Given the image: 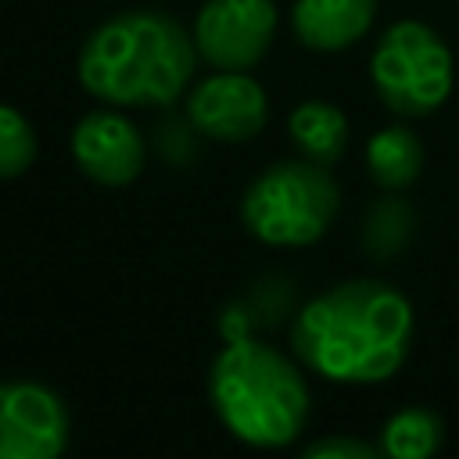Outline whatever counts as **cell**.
<instances>
[{
  "label": "cell",
  "mask_w": 459,
  "mask_h": 459,
  "mask_svg": "<svg viewBox=\"0 0 459 459\" xmlns=\"http://www.w3.org/2000/svg\"><path fill=\"white\" fill-rule=\"evenodd\" d=\"M412 341V305L384 280H348L312 298L290 326L294 355L333 384H380Z\"/></svg>",
  "instance_id": "cell-1"
},
{
  "label": "cell",
  "mask_w": 459,
  "mask_h": 459,
  "mask_svg": "<svg viewBox=\"0 0 459 459\" xmlns=\"http://www.w3.org/2000/svg\"><path fill=\"white\" fill-rule=\"evenodd\" d=\"M194 36L165 11H122L100 22L79 50V82L115 108H165L197 68Z\"/></svg>",
  "instance_id": "cell-2"
},
{
  "label": "cell",
  "mask_w": 459,
  "mask_h": 459,
  "mask_svg": "<svg viewBox=\"0 0 459 459\" xmlns=\"http://www.w3.org/2000/svg\"><path fill=\"white\" fill-rule=\"evenodd\" d=\"M208 398L222 427L251 448H283L308 420L305 377L287 355L255 337H230L215 355Z\"/></svg>",
  "instance_id": "cell-3"
},
{
  "label": "cell",
  "mask_w": 459,
  "mask_h": 459,
  "mask_svg": "<svg viewBox=\"0 0 459 459\" xmlns=\"http://www.w3.org/2000/svg\"><path fill=\"white\" fill-rule=\"evenodd\" d=\"M341 194L330 179L326 165L308 158L301 161H276L251 179L240 201V219L251 237L273 247H305L316 244L333 215Z\"/></svg>",
  "instance_id": "cell-4"
},
{
  "label": "cell",
  "mask_w": 459,
  "mask_h": 459,
  "mask_svg": "<svg viewBox=\"0 0 459 459\" xmlns=\"http://www.w3.org/2000/svg\"><path fill=\"white\" fill-rule=\"evenodd\" d=\"M377 97L402 118L434 115L452 93V54L423 22H394L369 61Z\"/></svg>",
  "instance_id": "cell-5"
},
{
  "label": "cell",
  "mask_w": 459,
  "mask_h": 459,
  "mask_svg": "<svg viewBox=\"0 0 459 459\" xmlns=\"http://www.w3.org/2000/svg\"><path fill=\"white\" fill-rule=\"evenodd\" d=\"M276 32L273 0H204L194 18V43L204 65L219 72L255 68Z\"/></svg>",
  "instance_id": "cell-6"
},
{
  "label": "cell",
  "mask_w": 459,
  "mask_h": 459,
  "mask_svg": "<svg viewBox=\"0 0 459 459\" xmlns=\"http://www.w3.org/2000/svg\"><path fill=\"white\" fill-rule=\"evenodd\" d=\"M68 445V409L47 384H0V459H54Z\"/></svg>",
  "instance_id": "cell-7"
},
{
  "label": "cell",
  "mask_w": 459,
  "mask_h": 459,
  "mask_svg": "<svg viewBox=\"0 0 459 459\" xmlns=\"http://www.w3.org/2000/svg\"><path fill=\"white\" fill-rule=\"evenodd\" d=\"M194 129L219 143H244L262 133L269 118V97L247 72H219L201 79L186 97Z\"/></svg>",
  "instance_id": "cell-8"
},
{
  "label": "cell",
  "mask_w": 459,
  "mask_h": 459,
  "mask_svg": "<svg viewBox=\"0 0 459 459\" xmlns=\"http://www.w3.org/2000/svg\"><path fill=\"white\" fill-rule=\"evenodd\" d=\"M75 165L104 186H126L143 169V136L118 111H90L72 129Z\"/></svg>",
  "instance_id": "cell-9"
},
{
  "label": "cell",
  "mask_w": 459,
  "mask_h": 459,
  "mask_svg": "<svg viewBox=\"0 0 459 459\" xmlns=\"http://www.w3.org/2000/svg\"><path fill=\"white\" fill-rule=\"evenodd\" d=\"M377 0H294V36L312 50H344L369 32Z\"/></svg>",
  "instance_id": "cell-10"
},
{
  "label": "cell",
  "mask_w": 459,
  "mask_h": 459,
  "mask_svg": "<svg viewBox=\"0 0 459 459\" xmlns=\"http://www.w3.org/2000/svg\"><path fill=\"white\" fill-rule=\"evenodd\" d=\"M290 140L301 151V158L316 161V165H333L344 147H348V118L341 115V108L326 104V100H305L290 111Z\"/></svg>",
  "instance_id": "cell-11"
},
{
  "label": "cell",
  "mask_w": 459,
  "mask_h": 459,
  "mask_svg": "<svg viewBox=\"0 0 459 459\" xmlns=\"http://www.w3.org/2000/svg\"><path fill=\"white\" fill-rule=\"evenodd\" d=\"M366 169L377 186L384 190H405L420 179L423 169V143L405 126H387L369 136L366 143Z\"/></svg>",
  "instance_id": "cell-12"
},
{
  "label": "cell",
  "mask_w": 459,
  "mask_h": 459,
  "mask_svg": "<svg viewBox=\"0 0 459 459\" xmlns=\"http://www.w3.org/2000/svg\"><path fill=\"white\" fill-rule=\"evenodd\" d=\"M445 445V423L430 409H402L380 430V452L391 459H427Z\"/></svg>",
  "instance_id": "cell-13"
},
{
  "label": "cell",
  "mask_w": 459,
  "mask_h": 459,
  "mask_svg": "<svg viewBox=\"0 0 459 459\" xmlns=\"http://www.w3.org/2000/svg\"><path fill=\"white\" fill-rule=\"evenodd\" d=\"M412 230H416L412 208L398 197H384L380 204H373L362 240H366V251L377 255V262H387L412 240Z\"/></svg>",
  "instance_id": "cell-14"
},
{
  "label": "cell",
  "mask_w": 459,
  "mask_h": 459,
  "mask_svg": "<svg viewBox=\"0 0 459 459\" xmlns=\"http://www.w3.org/2000/svg\"><path fill=\"white\" fill-rule=\"evenodd\" d=\"M36 158V133L22 111L0 104V179L22 176Z\"/></svg>",
  "instance_id": "cell-15"
},
{
  "label": "cell",
  "mask_w": 459,
  "mask_h": 459,
  "mask_svg": "<svg viewBox=\"0 0 459 459\" xmlns=\"http://www.w3.org/2000/svg\"><path fill=\"white\" fill-rule=\"evenodd\" d=\"M380 455V445H369V441H359V437H319L305 448V459H377Z\"/></svg>",
  "instance_id": "cell-16"
}]
</instances>
